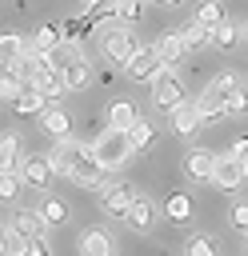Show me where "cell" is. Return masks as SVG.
I'll return each mask as SVG.
<instances>
[{
	"instance_id": "cell-24",
	"label": "cell",
	"mask_w": 248,
	"mask_h": 256,
	"mask_svg": "<svg viewBox=\"0 0 248 256\" xmlns=\"http://www.w3.org/2000/svg\"><path fill=\"white\" fill-rule=\"evenodd\" d=\"M0 164H4V172H20V136L16 132H4V140H0Z\"/></svg>"
},
{
	"instance_id": "cell-8",
	"label": "cell",
	"mask_w": 248,
	"mask_h": 256,
	"mask_svg": "<svg viewBox=\"0 0 248 256\" xmlns=\"http://www.w3.org/2000/svg\"><path fill=\"white\" fill-rule=\"evenodd\" d=\"M28 52H32L28 36H20V32H4L0 36V60H4V68H20Z\"/></svg>"
},
{
	"instance_id": "cell-35",
	"label": "cell",
	"mask_w": 248,
	"mask_h": 256,
	"mask_svg": "<svg viewBox=\"0 0 248 256\" xmlns=\"http://www.w3.org/2000/svg\"><path fill=\"white\" fill-rule=\"evenodd\" d=\"M184 256H216V240L212 236H192L188 248H184Z\"/></svg>"
},
{
	"instance_id": "cell-7",
	"label": "cell",
	"mask_w": 248,
	"mask_h": 256,
	"mask_svg": "<svg viewBox=\"0 0 248 256\" xmlns=\"http://www.w3.org/2000/svg\"><path fill=\"white\" fill-rule=\"evenodd\" d=\"M68 180H76V184H84V188H100V184H104V168L96 164L92 148H80L76 168H72V176H68Z\"/></svg>"
},
{
	"instance_id": "cell-29",
	"label": "cell",
	"mask_w": 248,
	"mask_h": 256,
	"mask_svg": "<svg viewBox=\"0 0 248 256\" xmlns=\"http://www.w3.org/2000/svg\"><path fill=\"white\" fill-rule=\"evenodd\" d=\"M180 40H184V48H188V52H200L204 44H212V32H208V28H200V24L192 20L188 28H180Z\"/></svg>"
},
{
	"instance_id": "cell-21",
	"label": "cell",
	"mask_w": 248,
	"mask_h": 256,
	"mask_svg": "<svg viewBox=\"0 0 248 256\" xmlns=\"http://www.w3.org/2000/svg\"><path fill=\"white\" fill-rule=\"evenodd\" d=\"M196 108H200V120H204V124H212V120H220V116H228V104H224V96H216L212 88H204V92H200V100H196Z\"/></svg>"
},
{
	"instance_id": "cell-38",
	"label": "cell",
	"mask_w": 248,
	"mask_h": 256,
	"mask_svg": "<svg viewBox=\"0 0 248 256\" xmlns=\"http://www.w3.org/2000/svg\"><path fill=\"white\" fill-rule=\"evenodd\" d=\"M140 8H144V0H120L116 20H120V24H136V20H140Z\"/></svg>"
},
{
	"instance_id": "cell-30",
	"label": "cell",
	"mask_w": 248,
	"mask_h": 256,
	"mask_svg": "<svg viewBox=\"0 0 248 256\" xmlns=\"http://www.w3.org/2000/svg\"><path fill=\"white\" fill-rule=\"evenodd\" d=\"M164 212H168V220L184 224V220L192 216V200H188L184 192H172V196H168V204H164Z\"/></svg>"
},
{
	"instance_id": "cell-2",
	"label": "cell",
	"mask_w": 248,
	"mask_h": 256,
	"mask_svg": "<svg viewBox=\"0 0 248 256\" xmlns=\"http://www.w3.org/2000/svg\"><path fill=\"white\" fill-rule=\"evenodd\" d=\"M96 36H100V52H104L112 64H124V68H128V60L140 52L128 24H108V20H104V24L96 28Z\"/></svg>"
},
{
	"instance_id": "cell-6",
	"label": "cell",
	"mask_w": 248,
	"mask_h": 256,
	"mask_svg": "<svg viewBox=\"0 0 248 256\" xmlns=\"http://www.w3.org/2000/svg\"><path fill=\"white\" fill-rule=\"evenodd\" d=\"M20 176H24V184H28V188H40V192L48 196V180L56 176V168H52V160H48V156H28V160L20 164Z\"/></svg>"
},
{
	"instance_id": "cell-27",
	"label": "cell",
	"mask_w": 248,
	"mask_h": 256,
	"mask_svg": "<svg viewBox=\"0 0 248 256\" xmlns=\"http://www.w3.org/2000/svg\"><path fill=\"white\" fill-rule=\"evenodd\" d=\"M28 244H32V240H24V236L8 224L4 236H0V256H28Z\"/></svg>"
},
{
	"instance_id": "cell-34",
	"label": "cell",
	"mask_w": 248,
	"mask_h": 256,
	"mask_svg": "<svg viewBox=\"0 0 248 256\" xmlns=\"http://www.w3.org/2000/svg\"><path fill=\"white\" fill-rule=\"evenodd\" d=\"M228 224H232L236 232H244V236H248V200H236V204L228 208Z\"/></svg>"
},
{
	"instance_id": "cell-17",
	"label": "cell",
	"mask_w": 248,
	"mask_h": 256,
	"mask_svg": "<svg viewBox=\"0 0 248 256\" xmlns=\"http://www.w3.org/2000/svg\"><path fill=\"white\" fill-rule=\"evenodd\" d=\"M136 120H140V116H136V108H132L128 100H112V104H108V128H112V132H132Z\"/></svg>"
},
{
	"instance_id": "cell-25",
	"label": "cell",
	"mask_w": 248,
	"mask_h": 256,
	"mask_svg": "<svg viewBox=\"0 0 248 256\" xmlns=\"http://www.w3.org/2000/svg\"><path fill=\"white\" fill-rule=\"evenodd\" d=\"M196 24L208 28V32H216V28L224 24V8H220V0H200V8H196Z\"/></svg>"
},
{
	"instance_id": "cell-43",
	"label": "cell",
	"mask_w": 248,
	"mask_h": 256,
	"mask_svg": "<svg viewBox=\"0 0 248 256\" xmlns=\"http://www.w3.org/2000/svg\"><path fill=\"white\" fill-rule=\"evenodd\" d=\"M244 40H248V24H244Z\"/></svg>"
},
{
	"instance_id": "cell-16",
	"label": "cell",
	"mask_w": 248,
	"mask_h": 256,
	"mask_svg": "<svg viewBox=\"0 0 248 256\" xmlns=\"http://www.w3.org/2000/svg\"><path fill=\"white\" fill-rule=\"evenodd\" d=\"M12 108H16L20 116H44V112L52 108V100H44V96H40V92H36L32 84H24V92H20L16 100H12Z\"/></svg>"
},
{
	"instance_id": "cell-26",
	"label": "cell",
	"mask_w": 248,
	"mask_h": 256,
	"mask_svg": "<svg viewBox=\"0 0 248 256\" xmlns=\"http://www.w3.org/2000/svg\"><path fill=\"white\" fill-rule=\"evenodd\" d=\"M40 216H44V224H48V228H60V224L68 220V204H64L60 196H44V204H40Z\"/></svg>"
},
{
	"instance_id": "cell-22",
	"label": "cell",
	"mask_w": 248,
	"mask_h": 256,
	"mask_svg": "<svg viewBox=\"0 0 248 256\" xmlns=\"http://www.w3.org/2000/svg\"><path fill=\"white\" fill-rule=\"evenodd\" d=\"M124 220H128L136 232H148V228H152V220H156V208H152V200H148V196H136V204L128 208V216H124Z\"/></svg>"
},
{
	"instance_id": "cell-36",
	"label": "cell",
	"mask_w": 248,
	"mask_h": 256,
	"mask_svg": "<svg viewBox=\"0 0 248 256\" xmlns=\"http://www.w3.org/2000/svg\"><path fill=\"white\" fill-rule=\"evenodd\" d=\"M244 112H248V88L236 84L232 96H228V116H244Z\"/></svg>"
},
{
	"instance_id": "cell-42",
	"label": "cell",
	"mask_w": 248,
	"mask_h": 256,
	"mask_svg": "<svg viewBox=\"0 0 248 256\" xmlns=\"http://www.w3.org/2000/svg\"><path fill=\"white\" fill-rule=\"evenodd\" d=\"M80 4H84V8H92V4H96V0H80Z\"/></svg>"
},
{
	"instance_id": "cell-31",
	"label": "cell",
	"mask_w": 248,
	"mask_h": 256,
	"mask_svg": "<svg viewBox=\"0 0 248 256\" xmlns=\"http://www.w3.org/2000/svg\"><path fill=\"white\" fill-rule=\"evenodd\" d=\"M0 92H4V100H16V96L24 92V84H20V72H16V68H4V76H0Z\"/></svg>"
},
{
	"instance_id": "cell-40",
	"label": "cell",
	"mask_w": 248,
	"mask_h": 256,
	"mask_svg": "<svg viewBox=\"0 0 248 256\" xmlns=\"http://www.w3.org/2000/svg\"><path fill=\"white\" fill-rule=\"evenodd\" d=\"M236 164H240V172H244V180H248V140H236L232 144V152H228Z\"/></svg>"
},
{
	"instance_id": "cell-14",
	"label": "cell",
	"mask_w": 248,
	"mask_h": 256,
	"mask_svg": "<svg viewBox=\"0 0 248 256\" xmlns=\"http://www.w3.org/2000/svg\"><path fill=\"white\" fill-rule=\"evenodd\" d=\"M76 156H80V144H76V140H60V144L48 152V160H52L56 176H72V168H76Z\"/></svg>"
},
{
	"instance_id": "cell-23",
	"label": "cell",
	"mask_w": 248,
	"mask_h": 256,
	"mask_svg": "<svg viewBox=\"0 0 248 256\" xmlns=\"http://www.w3.org/2000/svg\"><path fill=\"white\" fill-rule=\"evenodd\" d=\"M88 80H92V64L80 56V60H72L68 68H64V88L68 92H80V88H88Z\"/></svg>"
},
{
	"instance_id": "cell-9",
	"label": "cell",
	"mask_w": 248,
	"mask_h": 256,
	"mask_svg": "<svg viewBox=\"0 0 248 256\" xmlns=\"http://www.w3.org/2000/svg\"><path fill=\"white\" fill-rule=\"evenodd\" d=\"M168 120H172V132H176V136H196V132H200V124H204V120H200L196 100H184Z\"/></svg>"
},
{
	"instance_id": "cell-28",
	"label": "cell",
	"mask_w": 248,
	"mask_h": 256,
	"mask_svg": "<svg viewBox=\"0 0 248 256\" xmlns=\"http://www.w3.org/2000/svg\"><path fill=\"white\" fill-rule=\"evenodd\" d=\"M240 40H244V28H236L232 20H224V24L212 32V44H216V48H224V52H228V48H236Z\"/></svg>"
},
{
	"instance_id": "cell-4",
	"label": "cell",
	"mask_w": 248,
	"mask_h": 256,
	"mask_svg": "<svg viewBox=\"0 0 248 256\" xmlns=\"http://www.w3.org/2000/svg\"><path fill=\"white\" fill-rule=\"evenodd\" d=\"M132 204H136V188H132L128 180L100 188V208H104L108 216H128V208H132Z\"/></svg>"
},
{
	"instance_id": "cell-1",
	"label": "cell",
	"mask_w": 248,
	"mask_h": 256,
	"mask_svg": "<svg viewBox=\"0 0 248 256\" xmlns=\"http://www.w3.org/2000/svg\"><path fill=\"white\" fill-rule=\"evenodd\" d=\"M132 152H136V148H132V136H128V132H112V128H104V132L92 140V156H96V164H100L104 172L124 168Z\"/></svg>"
},
{
	"instance_id": "cell-3",
	"label": "cell",
	"mask_w": 248,
	"mask_h": 256,
	"mask_svg": "<svg viewBox=\"0 0 248 256\" xmlns=\"http://www.w3.org/2000/svg\"><path fill=\"white\" fill-rule=\"evenodd\" d=\"M152 104H156L160 112H168V116L184 104V84H180V76H176L172 68H164V72L152 80Z\"/></svg>"
},
{
	"instance_id": "cell-33",
	"label": "cell",
	"mask_w": 248,
	"mask_h": 256,
	"mask_svg": "<svg viewBox=\"0 0 248 256\" xmlns=\"http://www.w3.org/2000/svg\"><path fill=\"white\" fill-rule=\"evenodd\" d=\"M20 188H24V176L20 172H0V196L4 200H16Z\"/></svg>"
},
{
	"instance_id": "cell-15",
	"label": "cell",
	"mask_w": 248,
	"mask_h": 256,
	"mask_svg": "<svg viewBox=\"0 0 248 256\" xmlns=\"http://www.w3.org/2000/svg\"><path fill=\"white\" fill-rule=\"evenodd\" d=\"M212 184H216V188H224V192L240 188V184H244V172H240V164H236L232 156H220V160H216V172H212Z\"/></svg>"
},
{
	"instance_id": "cell-12",
	"label": "cell",
	"mask_w": 248,
	"mask_h": 256,
	"mask_svg": "<svg viewBox=\"0 0 248 256\" xmlns=\"http://www.w3.org/2000/svg\"><path fill=\"white\" fill-rule=\"evenodd\" d=\"M28 84H32L44 100H56L60 92H68V88H64V72H56V68H48V64H44V68L36 72V80H28Z\"/></svg>"
},
{
	"instance_id": "cell-11",
	"label": "cell",
	"mask_w": 248,
	"mask_h": 256,
	"mask_svg": "<svg viewBox=\"0 0 248 256\" xmlns=\"http://www.w3.org/2000/svg\"><path fill=\"white\" fill-rule=\"evenodd\" d=\"M216 160H220V156H212L208 148H196V152H188V160H184V176H188V180H212Z\"/></svg>"
},
{
	"instance_id": "cell-20",
	"label": "cell",
	"mask_w": 248,
	"mask_h": 256,
	"mask_svg": "<svg viewBox=\"0 0 248 256\" xmlns=\"http://www.w3.org/2000/svg\"><path fill=\"white\" fill-rule=\"evenodd\" d=\"M12 228H16L24 240H44V228H48V224H44L40 212H16V216H12Z\"/></svg>"
},
{
	"instance_id": "cell-10",
	"label": "cell",
	"mask_w": 248,
	"mask_h": 256,
	"mask_svg": "<svg viewBox=\"0 0 248 256\" xmlns=\"http://www.w3.org/2000/svg\"><path fill=\"white\" fill-rule=\"evenodd\" d=\"M80 256H116V240L104 228H88L80 236Z\"/></svg>"
},
{
	"instance_id": "cell-39",
	"label": "cell",
	"mask_w": 248,
	"mask_h": 256,
	"mask_svg": "<svg viewBox=\"0 0 248 256\" xmlns=\"http://www.w3.org/2000/svg\"><path fill=\"white\" fill-rule=\"evenodd\" d=\"M116 12H120V0H96V4L88 8L92 20H104V16H116Z\"/></svg>"
},
{
	"instance_id": "cell-19",
	"label": "cell",
	"mask_w": 248,
	"mask_h": 256,
	"mask_svg": "<svg viewBox=\"0 0 248 256\" xmlns=\"http://www.w3.org/2000/svg\"><path fill=\"white\" fill-rule=\"evenodd\" d=\"M156 52H160V64L164 68H172L188 48H184V40H180V32H160V40H156Z\"/></svg>"
},
{
	"instance_id": "cell-13",
	"label": "cell",
	"mask_w": 248,
	"mask_h": 256,
	"mask_svg": "<svg viewBox=\"0 0 248 256\" xmlns=\"http://www.w3.org/2000/svg\"><path fill=\"white\" fill-rule=\"evenodd\" d=\"M40 124H44V132H48L56 144H60V140H72V116H68V112H60L56 104L40 116Z\"/></svg>"
},
{
	"instance_id": "cell-41",
	"label": "cell",
	"mask_w": 248,
	"mask_h": 256,
	"mask_svg": "<svg viewBox=\"0 0 248 256\" xmlns=\"http://www.w3.org/2000/svg\"><path fill=\"white\" fill-rule=\"evenodd\" d=\"M152 4H164V8H176L180 0H152Z\"/></svg>"
},
{
	"instance_id": "cell-18",
	"label": "cell",
	"mask_w": 248,
	"mask_h": 256,
	"mask_svg": "<svg viewBox=\"0 0 248 256\" xmlns=\"http://www.w3.org/2000/svg\"><path fill=\"white\" fill-rule=\"evenodd\" d=\"M64 44V36H60V28H52V24H44L36 36H32V56H40V60H48L56 48Z\"/></svg>"
},
{
	"instance_id": "cell-37",
	"label": "cell",
	"mask_w": 248,
	"mask_h": 256,
	"mask_svg": "<svg viewBox=\"0 0 248 256\" xmlns=\"http://www.w3.org/2000/svg\"><path fill=\"white\" fill-rule=\"evenodd\" d=\"M236 84H240V80H236L232 72H220V76H216V80H212L208 88H212L216 96H224V104H228V96H232V88H236Z\"/></svg>"
},
{
	"instance_id": "cell-5",
	"label": "cell",
	"mask_w": 248,
	"mask_h": 256,
	"mask_svg": "<svg viewBox=\"0 0 248 256\" xmlns=\"http://www.w3.org/2000/svg\"><path fill=\"white\" fill-rule=\"evenodd\" d=\"M132 80H156L160 72H164V64H160V52H156V44L152 48H140L132 60H128V68H124Z\"/></svg>"
},
{
	"instance_id": "cell-32",
	"label": "cell",
	"mask_w": 248,
	"mask_h": 256,
	"mask_svg": "<svg viewBox=\"0 0 248 256\" xmlns=\"http://www.w3.org/2000/svg\"><path fill=\"white\" fill-rule=\"evenodd\" d=\"M128 136H132V148H136V152H144V148L152 144V136H156V132H152V124L140 116V120H136V128H132Z\"/></svg>"
}]
</instances>
